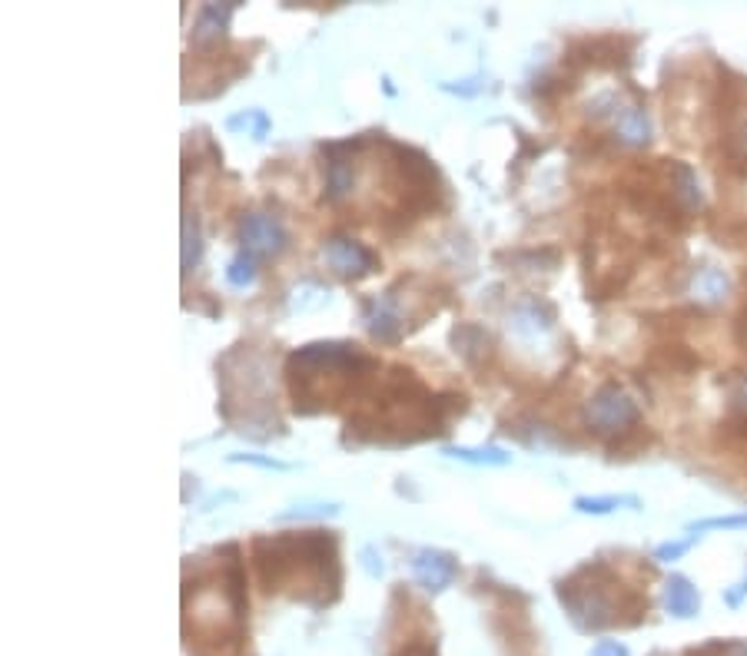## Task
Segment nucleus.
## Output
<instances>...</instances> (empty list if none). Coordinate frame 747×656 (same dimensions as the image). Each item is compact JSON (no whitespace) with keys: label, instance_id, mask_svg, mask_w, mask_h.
I'll list each match as a JSON object with an SVG mask.
<instances>
[{"label":"nucleus","instance_id":"obj_1","mask_svg":"<svg viewBox=\"0 0 747 656\" xmlns=\"http://www.w3.org/2000/svg\"><path fill=\"white\" fill-rule=\"evenodd\" d=\"M193 560V557H189ZM246 570L239 544L193 560L184 590V637L193 656H239L246 640Z\"/></svg>","mask_w":747,"mask_h":656},{"label":"nucleus","instance_id":"obj_2","mask_svg":"<svg viewBox=\"0 0 747 656\" xmlns=\"http://www.w3.org/2000/svg\"><path fill=\"white\" fill-rule=\"evenodd\" d=\"M465 411V395H432L415 371L392 368L379 385L373 405L350 418L346 441L356 445H412L449 431V421Z\"/></svg>","mask_w":747,"mask_h":656},{"label":"nucleus","instance_id":"obj_3","mask_svg":"<svg viewBox=\"0 0 747 656\" xmlns=\"http://www.w3.org/2000/svg\"><path fill=\"white\" fill-rule=\"evenodd\" d=\"M256 577L263 590L286 594L316 610L340 597V540L333 530H289L263 534L253 540Z\"/></svg>","mask_w":747,"mask_h":656},{"label":"nucleus","instance_id":"obj_4","mask_svg":"<svg viewBox=\"0 0 747 656\" xmlns=\"http://www.w3.org/2000/svg\"><path fill=\"white\" fill-rule=\"evenodd\" d=\"M379 358L353 341H313L286 358V385L296 415L336 411L366 391Z\"/></svg>","mask_w":747,"mask_h":656},{"label":"nucleus","instance_id":"obj_5","mask_svg":"<svg viewBox=\"0 0 747 656\" xmlns=\"http://www.w3.org/2000/svg\"><path fill=\"white\" fill-rule=\"evenodd\" d=\"M559 604L584 634L608 627H635L648 614V597L625 587L605 560H588L559 580Z\"/></svg>","mask_w":747,"mask_h":656},{"label":"nucleus","instance_id":"obj_6","mask_svg":"<svg viewBox=\"0 0 747 656\" xmlns=\"http://www.w3.org/2000/svg\"><path fill=\"white\" fill-rule=\"evenodd\" d=\"M638 421H641V411H638L635 398L621 385H615V381L601 385L584 401V425H588V431H594L601 438H611V445H618L621 438L635 435L641 428Z\"/></svg>","mask_w":747,"mask_h":656},{"label":"nucleus","instance_id":"obj_7","mask_svg":"<svg viewBox=\"0 0 747 656\" xmlns=\"http://www.w3.org/2000/svg\"><path fill=\"white\" fill-rule=\"evenodd\" d=\"M405 279L395 282L392 289L370 296L363 302V326L370 331V338L379 345H399L402 335L409 331V316H412V306L405 302Z\"/></svg>","mask_w":747,"mask_h":656},{"label":"nucleus","instance_id":"obj_8","mask_svg":"<svg viewBox=\"0 0 747 656\" xmlns=\"http://www.w3.org/2000/svg\"><path fill=\"white\" fill-rule=\"evenodd\" d=\"M289 246V232L273 212H246L239 219V249L253 259H279Z\"/></svg>","mask_w":747,"mask_h":656},{"label":"nucleus","instance_id":"obj_9","mask_svg":"<svg viewBox=\"0 0 747 656\" xmlns=\"http://www.w3.org/2000/svg\"><path fill=\"white\" fill-rule=\"evenodd\" d=\"M323 256H326V262H330V269L336 276L353 279V282L373 276L375 269H379V256H375L366 242H360L353 236H333V239H326Z\"/></svg>","mask_w":747,"mask_h":656},{"label":"nucleus","instance_id":"obj_10","mask_svg":"<svg viewBox=\"0 0 747 656\" xmlns=\"http://www.w3.org/2000/svg\"><path fill=\"white\" fill-rule=\"evenodd\" d=\"M412 577L419 580L422 590L429 594H442L445 587L455 584L459 577V557L452 550H439V547H419L412 554Z\"/></svg>","mask_w":747,"mask_h":656},{"label":"nucleus","instance_id":"obj_11","mask_svg":"<svg viewBox=\"0 0 747 656\" xmlns=\"http://www.w3.org/2000/svg\"><path fill=\"white\" fill-rule=\"evenodd\" d=\"M725 160L747 172V97L741 87H735L731 100L725 103Z\"/></svg>","mask_w":747,"mask_h":656},{"label":"nucleus","instance_id":"obj_12","mask_svg":"<svg viewBox=\"0 0 747 656\" xmlns=\"http://www.w3.org/2000/svg\"><path fill=\"white\" fill-rule=\"evenodd\" d=\"M233 10H236V3H203L193 20V47H199V50L216 47L226 37Z\"/></svg>","mask_w":747,"mask_h":656},{"label":"nucleus","instance_id":"obj_13","mask_svg":"<svg viewBox=\"0 0 747 656\" xmlns=\"http://www.w3.org/2000/svg\"><path fill=\"white\" fill-rule=\"evenodd\" d=\"M608 123H611L615 137L625 147H648V140H651V117L638 103H625L621 100V107L615 110V117Z\"/></svg>","mask_w":747,"mask_h":656},{"label":"nucleus","instance_id":"obj_14","mask_svg":"<svg viewBox=\"0 0 747 656\" xmlns=\"http://www.w3.org/2000/svg\"><path fill=\"white\" fill-rule=\"evenodd\" d=\"M556 322H559L556 309H552L549 302H542V299H529V302H522V306L512 312V328H515L522 338H532V341L545 338V335L556 328Z\"/></svg>","mask_w":747,"mask_h":656},{"label":"nucleus","instance_id":"obj_15","mask_svg":"<svg viewBox=\"0 0 747 656\" xmlns=\"http://www.w3.org/2000/svg\"><path fill=\"white\" fill-rule=\"evenodd\" d=\"M665 610L678 620H691L698 610H701V597H698V587L688 580V577H668L665 584Z\"/></svg>","mask_w":747,"mask_h":656},{"label":"nucleus","instance_id":"obj_16","mask_svg":"<svg viewBox=\"0 0 747 656\" xmlns=\"http://www.w3.org/2000/svg\"><path fill=\"white\" fill-rule=\"evenodd\" d=\"M452 345H455V351H459L469 365H479V358L489 355L492 338H489V331H482L479 326H459L452 331Z\"/></svg>","mask_w":747,"mask_h":656},{"label":"nucleus","instance_id":"obj_17","mask_svg":"<svg viewBox=\"0 0 747 656\" xmlns=\"http://www.w3.org/2000/svg\"><path fill=\"white\" fill-rule=\"evenodd\" d=\"M731 292V279H728V272L725 269H715V266H708V269H701L698 276H695V296L701 299V302H725V296Z\"/></svg>","mask_w":747,"mask_h":656},{"label":"nucleus","instance_id":"obj_18","mask_svg":"<svg viewBox=\"0 0 747 656\" xmlns=\"http://www.w3.org/2000/svg\"><path fill=\"white\" fill-rule=\"evenodd\" d=\"M449 458L455 461H465V465H485V468H505L512 465V455L495 448V445H485V448H445Z\"/></svg>","mask_w":747,"mask_h":656},{"label":"nucleus","instance_id":"obj_19","mask_svg":"<svg viewBox=\"0 0 747 656\" xmlns=\"http://www.w3.org/2000/svg\"><path fill=\"white\" fill-rule=\"evenodd\" d=\"M203 256V232H199V219L196 212H184V276H189L196 269Z\"/></svg>","mask_w":747,"mask_h":656},{"label":"nucleus","instance_id":"obj_20","mask_svg":"<svg viewBox=\"0 0 747 656\" xmlns=\"http://www.w3.org/2000/svg\"><path fill=\"white\" fill-rule=\"evenodd\" d=\"M615 507H641L635 494H608V497H574V510L581 514H608Z\"/></svg>","mask_w":747,"mask_h":656},{"label":"nucleus","instance_id":"obj_21","mask_svg":"<svg viewBox=\"0 0 747 656\" xmlns=\"http://www.w3.org/2000/svg\"><path fill=\"white\" fill-rule=\"evenodd\" d=\"M256 262L259 259H253L249 252H236L233 259H229V266H226V282L233 286V289H246V286H253L256 282Z\"/></svg>","mask_w":747,"mask_h":656},{"label":"nucleus","instance_id":"obj_22","mask_svg":"<svg viewBox=\"0 0 747 656\" xmlns=\"http://www.w3.org/2000/svg\"><path fill=\"white\" fill-rule=\"evenodd\" d=\"M229 130H249L253 140H263L269 133V117L263 110H246V113L229 120Z\"/></svg>","mask_w":747,"mask_h":656},{"label":"nucleus","instance_id":"obj_23","mask_svg":"<svg viewBox=\"0 0 747 656\" xmlns=\"http://www.w3.org/2000/svg\"><path fill=\"white\" fill-rule=\"evenodd\" d=\"M738 527H747V514H731V517H708V520H698L688 527L691 537H705V530H738Z\"/></svg>","mask_w":747,"mask_h":656},{"label":"nucleus","instance_id":"obj_24","mask_svg":"<svg viewBox=\"0 0 747 656\" xmlns=\"http://www.w3.org/2000/svg\"><path fill=\"white\" fill-rule=\"evenodd\" d=\"M685 656H747V640H708Z\"/></svg>","mask_w":747,"mask_h":656},{"label":"nucleus","instance_id":"obj_25","mask_svg":"<svg viewBox=\"0 0 747 656\" xmlns=\"http://www.w3.org/2000/svg\"><path fill=\"white\" fill-rule=\"evenodd\" d=\"M695 544H698V537H691V534H688L685 540H675V544H661V547L655 550V557H658V560H678V557H681V554H688V550H691Z\"/></svg>","mask_w":747,"mask_h":656},{"label":"nucleus","instance_id":"obj_26","mask_svg":"<svg viewBox=\"0 0 747 656\" xmlns=\"http://www.w3.org/2000/svg\"><path fill=\"white\" fill-rule=\"evenodd\" d=\"M731 408L738 415H747V371L735 375V381H731Z\"/></svg>","mask_w":747,"mask_h":656},{"label":"nucleus","instance_id":"obj_27","mask_svg":"<svg viewBox=\"0 0 747 656\" xmlns=\"http://www.w3.org/2000/svg\"><path fill=\"white\" fill-rule=\"evenodd\" d=\"M336 510H340L336 504H306L299 510H286L283 517L286 520H293V517H326V514H336Z\"/></svg>","mask_w":747,"mask_h":656},{"label":"nucleus","instance_id":"obj_28","mask_svg":"<svg viewBox=\"0 0 747 656\" xmlns=\"http://www.w3.org/2000/svg\"><path fill=\"white\" fill-rule=\"evenodd\" d=\"M233 461H246V465H256V468H266V471H289V465L276 461V458H256V455H233Z\"/></svg>","mask_w":747,"mask_h":656},{"label":"nucleus","instance_id":"obj_29","mask_svg":"<svg viewBox=\"0 0 747 656\" xmlns=\"http://www.w3.org/2000/svg\"><path fill=\"white\" fill-rule=\"evenodd\" d=\"M588 656H628V647L618 644V640H601V644L591 647V654Z\"/></svg>","mask_w":747,"mask_h":656},{"label":"nucleus","instance_id":"obj_30","mask_svg":"<svg viewBox=\"0 0 747 656\" xmlns=\"http://www.w3.org/2000/svg\"><path fill=\"white\" fill-rule=\"evenodd\" d=\"M735 338H738L741 348H747V302L745 309L738 312V319H735Z\"/></svg>","mask_w":747,"mask_h":656},{"label":"nucleus","instance_id":"obj_31","mask_svg":"<svg viewBox=\"0 0 747 656\" xmlns=\"http://www.w3.org/2000/svg\"><path fill=\"white\" fill-rule=\"evenodd\" d=\"M399 656H435V650L429 644H412V647H405Z\"/></svg>","mask_w":747,"mask_h":656},{"label":"nucleus","instance_id":"obj_32","mask_svg":"<svg viewBox=\"0 0 747 656\" xmlns=\"http://www.w3.org/2000/svg\"><path fill=\"white\" fill-rule=\"evenodd\" d=\"M745 594H747V580H745V584H738V590H728V594H725V600H728L731 607H738Z\"/></svg>","mask_w":747,"mask_h":656}]
</instances>
